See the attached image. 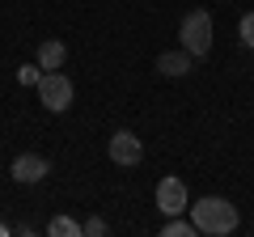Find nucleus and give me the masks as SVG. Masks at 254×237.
Returning <instances> with one entry per match:
<instances>
[{
    "label": "nucleus",
    "mask_w": 254,
    "mask_h": 237,
    "mask_svg": "<svg viewBox=\"0 0 254 237\" xmlns=\"http://www.w3.org/2000/svg\"><path fill=\"white\" fill-rule=\"evenodd\" d=\"M64 59H68V47H64L60 38H43V43H38V68H43V72L64 68Z\"/></svg>",
    "instance_id": "8"
},
{
    "label": "nucleus",
    "mask_w": 254,
    "mask_h": 237,
    "mask_svg": "<svg viewBox=\"0 0 254 237\" xmlns=\"http://www.w3.org/2000/svg\"><path fill=\"white\" fill-rule=\"evenodd\" d=\"M85 233H89V237H102V233H106V220H98V216L85 220Z\"/></svg>",
    "instance_id": "13"
},
{
    "label": "nucleus",
    "mask_w": 254,
    "mask_h": 237,
    "mask_svg": "<svg viewBox=\"0 0 254 237\" xmlns=\"http://www.w3.org/2000/svg\"><path fill=\"white\" fill-rule=\"evenodd\" d=\"M195 233H199V225L182 216H170V225H165V237H195Z\"/></svg>",
    "instance_id": "10"
},
{
    "label": "nucleus",
    "mask_w": 254,
    "mask_h": 237,
    "mask_svg": "<svg viewBox=\"0 0 254 237\" xmlns=\"http://www.w3.org/2000/svg\"><path fill=\"white\" fill-rule=\"evenodd\" d=\"M110 161L115 165H140L144 161V144H140L131 131H115V136H110Z\"/></svg>",
    "instance_id": "5"
},
{
    "label": "nucleus",
    "mask_w": 254,
    "mask_h": 237,
    "mask_svg": "<svg viewBox=\"0 0 254 237\" xmlns=\"http://www.w3.org/2000/svg\"><path fill=\"white\" fill-rule=\"evenodd\" d=\"M4 233H9V225H0V237H4Z\"/></svg>",
    "instance_id": "14"
},
{
    "label": "nucleus",
    "mask_w": 254,
    "mask_h": 237,
    "mask_svg": "<svg viewBox=\"0 0 254 237\" xmlns=\"http://www.w3.org/2000/svg\"><path fill=\"white\" fill-rule=\"evenodd\" d=\"M190 68H195V55L182 47V51H165L161 59H157V72L161 76H187Z\"/></svg>",
    "instance_id": "7"
},
{
    "label": "nucleus",
    "mask_w": 254,
    "mask_h": 237,
    "mask_svg": "<svg viewBox=\"0 0 254 237\" xmlns=\"http://www.w3.org/2000/svg\"><path fill=\"white\" fill-rule=\"evenodd\" d=\"M157 208L165 212V216H182V212L190 208L187 203V186H182V178H161V182H157Z\"/></svg>",
    "instance_id": "4"
},
{
    "label": "nucleus",
    "mask_w": 254,
    "mask_h": 237,
    "mask_svg": "<svg viewBox=\"0 0 254 237\" xmlns=\"http://www.w3.org/2000/svg\"><path fill=\"white\" fill-rule=\"evenodd\" d=\"M47 233L51 237H76V233H85V225H76V220H68V216H55L51 225H47Z\"/></svg>",
    "instance_id": "9"
},
{
    "label": "nucleus",
    "mask_w": 254,
    "mask_h": 237,
    "mask_svg": "<svg viewBox=\"0 0 254 237\" xmlns=\"http://www.w3.org/2000/svg\"><path fill=\"white\" fill-rule=\"evenodd\" d=\"M190 220L199 225V233L208 237H225L237 229V208L229 199H220V195H208V199H199L195 208H190Z\"/></svg>",
    "instance_id": "1"
},
{
    "label": "nucleus",
    "mask_w": 254,
    "mask_h": 237,
    "mask_svg": "<svg viewBox=\"0 0 254 237\" xmlns=\"http://www.w3.org/2000/svg\"><path fill=\"white\" fill-rule=\"evenodd\" d=\"M178 43L187 47L195 59H203V55L212 51V13L208 9H190L187 17H182V34Z\"/></svg>",
    "instance_id": "2"
},
{
    "label": "nucleus",
    "mask_w": 254,
    "mask_h": 237,
    "mask_svg": "<svg viewBox=\"0 0 254 237\" xmlns=\"http://www.w3.org/2000/svg\"><path fill=\"white\" fill-rule=\"evenodd\" d=\"M13 178H17V182H43V178H47V174H51V165H47V157H38V153H21L17 157V161H13Z\"/></svg>",
    "instance_id": "6"
},
{
    "label": "nucleus",
    "mask_w": 254,
    "mask_h": 237,
    "mask_svg": "<svg viewBox=\"0 0 254 237\" xmlns=\"http://www.w3.org/2000/svg\"><path fill=\"white\" fill-rule=\"evenodd\" d=\"M17 81H21V85H38V68H34V64L17 68Z\"/></svg>",
    "instance_id": "12"
},
{
    "label": "nucleus",
    "mask_w": 254,
    "mask_h": 237,
    "mask_svg": "<svg viewBox=\"0 0 254 237\" xmlns=\"http://www.w3.org/2000/svg\"><path fill=\"white\" fill-rule=\"evenodd\" d=\"M237 34H242V43H246V47L254 51V13H246V17H242V26H237Z\"/></svg>",
    "instance_id": "11"
},
{
    "label": "nucleus",
    "mask_w": 254,
    "mask_h": 237,
    "mask_svg": "<svg viewBox=\"0 0 254 237\" xmlns=\"http://www.w3.org/2000/svg\"><path fill=\"white\" fill-rule=\"evenodd\" d=\"M38 98H43V106L51 110V115H60V110H68L72 106V98H76V89H72V81H68V76L60 72V68H55V72H43L38 76Z\"/></svg>",
    "instance_id": "3"
}]
</instances>
